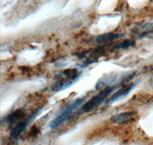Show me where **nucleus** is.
Instances as JSON below:
<instances>
[{
  "label": "nucleus",
  "mask_w": 153,
  "mask_h": 145,
  "mask_svg": "<svg viewBox=\"0 0 153 145\" xmlns=\"http://www.w3.org/2000/svg\"><path fill=\"white\" fill-rule=\"evenodd\" d=\"M116 89V87H106L100 92L96 95L90 100L87 101L81 108V112L84 113H89L92 112L95 108L98 107L99 105L104 102L107 96L111 93L112 92Z\"/></svg>",
  "instance_id": "obj_1"
},
{
  "label": "nucleus",
  "mask_w": 153,
  "mask_h": 145,
  "mask_svg": "<svg viewBox=\"0 0 153 145\" xmlns=\"http://www.w3.org/2000/svg\"><path fill=\"white\" fill-rule=\"evenodd\" d=\"M39 112H40V109H38V111H36L35 113H33V114L31 115L29 118H28L27 119L24 120V121H19V122H18L17 124H16V126L12 128V131H11V138H13V139H16V138H19V137L20 136V135L25 130V128L28 126V124L31 122V121H32V120L38 115Z\"/></svg>",
  "instance_id": "obj_2"
},
{
  "label": "nucleus",
  "mask_w": 153,
  "mask_h": 145,
  "mask_svg": "<svg viewBox=\"0 0 153 145\" xmlns=\"http://www.w3.org/2000/svg\"><path fill=\"white\" fill-rule=\"evenodd\" d=\"M136 115V112H126L115 115L111 118V121L113 124H121L132 121L134 120V117Z\"/></svg>",
  "instance_id": "obj_3"
},
{
  "label": "nucleus",
  "mask_w": 153,
  "mask_h": 145,
  "mask_svg": "<svg viewBox=\"0 0 153 145\" xmlns=\"http://www.w3.org/2000/svg\"><path fill=\"white\" fill-rule=\"evenodd\" d=\"M71 115V113L66 112H61L60 111L58 115L54 119H53L52 121H51L50 124H49V127L51 129L57 128V127H59L60 125H61V124H63L65 122H66L68 120H69Z\"/></svg>",
  "instance_id": "obj_4"
},
{
  "label": "nucleus",
  "mask_w": 153,
  "mask_h": 145,
  "mask_svg": "<svg viewBox=\"0 0 153 145\" xmlns=\"http://www.w3.org/2000/svg\"><path fill=\"white\" fill-rule=\"evenodd\" d=\"M133 83H130V84H127L126 85V86H124L123 88H121L120 90H118L114 95H112L111 98H110V100H109V102H114V101L117 100L118 98H121V97H124L126 96V95H127L129 92H130L131 90L133 89Z\"/></svg>",
  "instance_id": "obj_5"
},
{
  "label": "nucleus",
  "mask_w": 153,
  "mask_h": 145,
  "mask_svg": "<svg viewBox=\"0 0 153 145\" xmlns=\"http://www.w3.org/2000/svg\"><path fill=\"white\" fill-rule=\"evenodd\" d=\"M135 33L140 37H144L153 33V23H145L138 25L134 30Z\"/></svg>",
  "instance_id": "obj_6"
},
{
  "label": "nucleus",
  "mask_w": 153,
  "mask_h": 145,
  "mask_svg": "<svg viewBox=\"0 0 153 145\" xmlns=\"http://www.w3.org/2000/svg\"><path fill=\"white\" fill-rule=\"evenodd\" d=\"M123 35L122 34H114V33H106L103 35L98 36L97 38V42L98 44H105L107 42H111L113 41L117 40L119 38H122Z\"/></svg>",
  "instance_id": "obj_7"
},
{
  "label": "nucleus",
  "mask_w": 153,
  "mask_h": 145,
  "mask_svg": "<svg viewBox=\"0 0 153 145\" xmlns=\"http://www.w3.org/2000/svg\"><path fill=\"white\" fill-rule=\"evenodd\" d=\"M24 116V111L22 109H17L15 112L9 114L7 117L5 118V124H8L9 125H12L14 123H16L18 120L21 119Z\"/></svg>",
  "instance_id": "obj_8"
},
{
  "label": "nucleus",
  "mask_w": 153,
  "mask_h": 145,
  "mask_svg": "<svg viewBox=\"0 0 153 145\" xmlns=\"http://www.w3.org/2000/svg\"><path fill=\"white\" fill-rule=\"evenodd\" d=\"M84 99H85L84 98H76L75 100L72 101L71 102L68 103L65 108H63L60 111L61 112H69L72 114L74 111H75L76 109H78L80 107V105L84 102Z\"/></svg>",
  "instance_id": "obj_9"
},
{
  "label": "nucleus",
  "mask_w": 153,
  "mask_h": 145,
  "mask_svg": "<svg viewBox=\"0 0 153 145\" xmlns=\"http://www.w3.org/2000/svg\"><path fill=\"white\" fill-rule=\"evenodd\" d=\"M63 73H64V75L66 76L67 77L71 80V81H73V82L74 80H76V79L79 77L78 71L76 70V69L65 70L63 72Z\"/></svg>",
  "instance_id": "obj_10"
},
{
  "label": "nucleus",
  "mask_w": 153,
  "mask_h": 145,
  "mask_svg": "<svg viewBox=\"0 0 153 145\" xmlns=\"http://www.w3.org/2000/svg\"><path fill=\"white\" fill-rule=\"evenodd\" d=\"M135 41L132 40H129V39H127V40H124L123 41L120 43L119 44H117V46H115L113 47V50H118V49H126L129 48V47H132L135 45Z\"/></svg>",
  "instance_id": "obj_11"
},
{
  "label": "nucleus",
  "mask_w": 153,
  "mask_h": 145,
  "mask_svg": "<svg viewBox=\"0 0 153 145\" xmlns=\"http://www.w3.org/2000/svg\"><path fill=\"white\" fill-rule=\"evenodd\" d=\"M38 132H39V130H38V127L36 128L35 126H33L32 128H31V131H30V135H31V136H35V135H38Z\"/></svg>",
  "instance_id": "obj_12"
}]
</instances>
